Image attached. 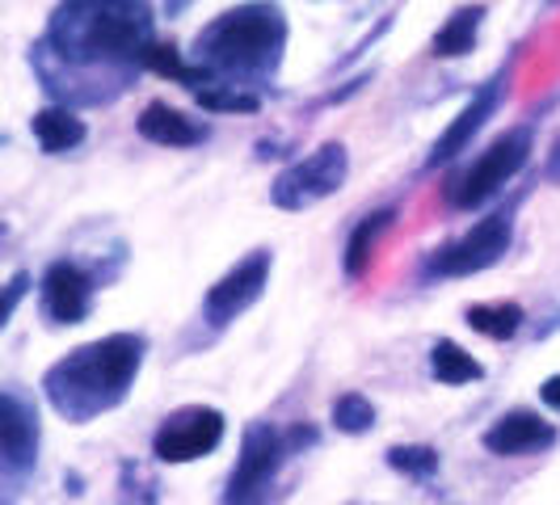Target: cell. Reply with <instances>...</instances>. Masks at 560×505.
<instances>
[{"mask_svg":"<svg viewBox=\"0 0 560 505\" xmlns=\"http://www.w3.org/2000/svg\"><path fill=\"white\" fill-rule=\"evenodd\" d=\"M152 0H63L47 34L30 47V63L56 102L89 106L84 84H110L122 93L152 47Z\"/></svg>","mask_w":560,"mask_h":505,"instance_id":"obj_1","label":"cell"},{"mask_svg":"<svg viewBox=\"0 0 560 505\" xmlns=\"http://www.w3.org/2000/svg\"><path fill=\"white\" fill-rule=\"evenodd\" d=\"M143 354H148L143 333H110L84 341L72 354H63L56 366H47V375H43L47 404L72 425L110 413L136 388Z\"/></svg>","mask_w":560,"mask_h":505,"instance_id":"obj_2","label":"cell"},{"mask_svg":"<svg viewBox=\"0 0 560 505\" xmlns=\"http://www.w3.org/2000/svg\"><path fill=\"white\" fill-rule=\"evenodd\" d=\"M287 51V13L275 0H245L224 9L195 34V63H202L215 81L236 89H257L275 81Z\"/></svg>","mask_w":560,"mask_h":505,"instance_id":"obj_3","label":"cell"},{"mask_svg":"<svg viewBox=\"0 0 560 505\" xmlns=\"http://www.w3.org/2000/svg\"><path fill=\"white\" fill-rule=\"evenodd\" d=\"M532 148H535V140H532V131H527V127H514V131L498 136V140L489 143L477 161H472V165L451 181L447 202L455 207V211L485 207V202L498 195L510 177H518V173H523V165L532 161Z\"/></svg>","mask_w":560,"mask_h":505,"instance_id":"obj_4","label":"cell"},{"mask_svg":"<svg viewBox=\"0 0 560 505\" xmlns=\"http://www.w3.org/2000/svg\"><path fill=\"white\" fill-rule=\"evenodd\" d=\"M350 181V152L346 143H320L304 161H291L270 181V202L279 211H308L316 202L334 198Z\"/></svg>","mask_w":560,"mask_h":505,"instance_id":"obj_5","label":"cell"},{"mask_svg":"<svg viewBox=\"0 0 560 505\" xmlns=\"http://www.w3.org/2000/svg\"><path fill=\"white\" fill-rule=\"evenodd\" d=\"M295 450L287 443V430H275L270 421H249L245 438H241V459L228 477L224 505H261L270 497V484L279 477V468Z\"/></svg>","mask_w":560,"mask_h":505,"instance_id":"obj_6","label":"cell"},{"mask_svg":"<svg viewBox=\"0 0 560 505\" xmlns=\"http://www.w3.org/2000/svg\"><path fill=\"white\" fill-rule=\"evenodd\" d=\"M510 240H514V215H510V211H493V215H485L480 224L468 227L464 236H455L443 249H434L430 270H434L439 279H468V274H480V270L498 266L505 252H510Z\"/></svg>","mask_w":560,"mask_h":505,"instance_id":"obj_7","label":"cell"},{"mask_svg":"<svg viewBox=\"0 0 560 505\" xmlns=\"http://www.w3.org/2000/svg\"><path fill=\"white\" fill-rule=\"evenodd\" d=\"M224 413L211 409V404H186V409H173L156 434H152V455L161 463H195L202 455L224 443Z\"/></svg>","mask_w":560,"mask_h":505,"instance_id":"obj_8","label":"cell"},{"mask_svg":"<svg viewBox=\"0 0 560 505\" xmlns=\"http://www.w3.org/2000/svg\"><path fill=\"white\" fill-rule=\"evenodd\" d=\"M34 463H38V413L18 388H4L0 392V472L9 484L4 505H13L18 484L34 472Z\"/></svg>","mask_w":560,"mask_h":505,"instance_id":"obj_9","label":"cell"},{"mask_svg":"<svg viewBox=\"0 0 560 505\" xmlns=\"http://www.w3.org/2000/svg\"><path fill=\"white\" fill-rule=\"evenodd\" d=\"M270 270H275L270 249H257V252H249V257H241L224 279L207 291V300H202V316H207L215 329H224V325H232L236 316H245V312L266 295Z\"/></svg>","mask_w":560,"mask_h":505,"instance_id":"obj_10","label":"cell"},{"mask_svg":"<svg viewBox=\"0 0 560 505\" xmlns=\"http://www.w3.org/2000/svg\"><path fill=\"white\" fill-rule=\"evenodd\" d=\"M505 89H510V84H505V72H498L493 81L480 84L477 93L468 97V106H464V110L455 114V118H451L447 131H443V136L434 140V148H430V156H425V168L447 165V161H455V156H459V152H464L468 143L477 140L480 127H485V122H489V118L498 114V106H502Z\"/></svg>","mask_w":560,"mask_h":505,"instance_id":"obj_11","label":"cell"},{"mask_svg":"<svg viewBox=\"0 0 560 505\" xmlns=\"http://www.w3.org/2000/svg\"><path fill=\"white\" fill-rule=\"evenodd\" d=\"M38 295H43V312H47L51 325H81L93 312V279L68 257L47 266Z\"/></svg>","mask_w":560,"mask_h":505,"instance_id":"obj_12","label":"cell"},{"mask_svg":"<svg viewBox=\"0 0 560 505\" xmlns=\"http://www.w3.org/2000/svg\"><path fill=\"white\" fill-rule=\"evenodd\" d=\"M485 450L505 455V459H518V455H535V450L557 447V425L544 421L532 409H510L502 418L485 430Z\"/></svg>","mask_w":560,"mask_h":505,"instance_id":"obj_13","label":"cell"},{"mask_svg":"<svg viewBox=\"0 0 560 505\" xmlns=\"http://www.w3.org/2000/svg\"><path fill=\"white\" fill-rule=\"evenodd\" d=\"M140 136L148 143H161V148H195V143L207 140V127L186 118L182 110H173L168 102H148L143 114L136 118Z\"/></svg>","mask_w":560,"mask_h":505,"instance_id":"obj_14","label":"cell"},{"mask_svg":"<svg viewBox=\"0 0 560 505\" xmlns=\"http://www.w3.org/2000/svg\"><path fill=\"white\" fill-rule=\"evenodd\" d=\"M30 131H34L38 148L51 152V156L81 148L84 136H89L84 118H77V110H68V106H47V110H38L30 118Z\"/></svg>","mask_w":560,"mask_h":505,"instance_id":"obj_15","label":"cell"},{"mask_svg":"<svg viewBox=\"0 0 560 505\" xmlns=\"http://www.w3.org/2000/svg\"><path fill=\"white\" fill-rule=\"evenodd\" d=\"M485 17H489V9L485 4H464V9H455L447 17V26L434 34V43H430V51L439 59H459L468 56L472 47H477L480 38V26H485Z\"/></svg>","mask_w":560,"mask_h":505,"instance_id":"obj_16","label":"cell"},{"mask_svg":"<svg viewBox=\"0 0 560 505\" xmlns=\"http://www.w3.org/2000/svg\"><path fill=\"white\" fill-rule=\"evenodd\" d=\"M396 211H375V215H366L359 220V227L350 232V240H346V257H341V266H346V279H363L366 270H371V257L380 249V236L393 227Z\"/></svg>","mask_w":560,"mask_h":505,"instance_id":"obj_17","label":"cell"},{"mask_svg":"<svg viewBox=\"0 0 560 505\" xmlns=\"http://www.w3.org/2000/svg\"><path fill=\"white\" fill-rule=\"evenodd\" d=\"M430 371H434V379L447 384V388L485 379V366H480L459 341H451V337H439V341H434V350H430Z\"/></svg>","mask_w":560,"mask_h":505,"instance_id":"obj_18","label":"cell"},{"mask_svg":"<svg viewBox=\"0 0 560 505\" xmlns=\"http://www.w3.org/2000/svg\"><path fill=\"white\" fill-rule=\"evenodd\" d=\"M464 320L480 337H489V341H510V337L523 329L527 312H523V304H514V300H493V304H472V308L464 312Z\"/></svg>","mask_w":560,"mask_h":505,"instance_id":"obj_19","label":"cell"},{"mask_svg":"<svg viewBox=\"0 0 560 505\" xmlns=\"http://www.w3.org/2000/svg\"><path fill=\"white\" fill-rule=\"evenodd\" d=\"M143 68H148V72H156V77H165V81L190 84V89H207V84H215V77H211L202 63H186L173 43H152V47H148V56H143Z\"/></svg>","mask_w":560,"mask_h":505,"instance_id":"obj_20","label":"cell"},{"mask_svg":"<svg viewBox=\"0 0 560 505\" xmlns=\"http://www.w3.org/2000/svg\"><path fill=\"white\" fill-rule=\"evenodd\" d=\"M195 102L202 110L215 114H257L261 110V97L253 89H236V84H207L195 89Z\"/></svg>","mask_w":560,"mask_h":505,"instance_id":"obj_21","label":"cell"},{"mask_svg":"<svg viewBox=\"0 0 560 505\" xmlns=\"http://www.w3.org/2000/svg\"><path fill=\"white\" fill-rule=\"evenodd\" d=\"M329 418H334L341 434H366L375 425V404L363 392H341L334 400V409H329Z\"/></svg>","mask_w":560,"mask_h":505,"instance_id":"obj_22","label":"cell"},{"mask_svg":"<svg viewBox=\"0 0 560 505\" xmlns=\"http://www.w3.org/2000/svg\"><path fill=\"white\" fill-rule=\"evenodd\" d=\"M156 497H161V484H156V477L143 468V463H122L118 468V502L122 505H156Z\"/></svg>","mask_w":560,"mask_h":505,"instance_id":"obj_23","label":"cell"},{"mask_svg":"<svg viewBox=\"0 0 560 505\" xmlns=\"http://www.w3.org/2000/svg\"><path fill=\"white\" fill-rule=\"evenodd\" d=\"M388 468H396V472H405V477H434L439 472V450L434 447H393L388 450Z\"/></svg>","mask_w":560,"mask_h":505,"instance_id":"obj_24","label":"cell"},{"mask_svg":"<svg viewBox=\"0 0 560 505\" xmlns=\"http://www.w3.org/2000/svg\"><path fill=\"white\" fill-rule=\"evenodd\" d=\"M26 286H30V274L26 270H18L13 279H9V286H4V320H13V312H18V304H22V295H26Z\"/></svg>","mask_w":560,"mask_h":505,"instance_id":"obj_25","label":"cell"},{"mask_svg":"<svg viewBox=\"0 0 560 505\" xmlns=\"http://www.w3.org/2000/svg\"><path fill=\"white\" fill-rule=\"evenodd\" d=\"M544 181L560 186V136L552 140V148H548V161H544Z\"/></svg>","mask_w":560,"mask_h":505,"instance_id":"obj_26","label":"cell"},{"mask_svg":"<svg viewBox=\"0 0 560 505\" xmlns=\"http://www.w3.org/2000/svg\"><path fill=\"white\" fill-rule=\"evenodd\" d=\"M539 400H544L548 409H557V413H560V375H548V379L539 384Z\"/></svg>","mask_w":560,"mask_h":505,"instance_id":"obj_27","label":"cell"},{"mask_svg":"<svg viewBox=\"0 0 560 505\" xmlns=\"http://www.w3.org/2000/svg\"><path fill=\"white\" fill-rule=\"evenodd\" d=\"M186 9H190V0H165V13H168V17H182Z\"/></svg>","mask_w":560,"mask_h":505,"instance_id":"obj_28","label":"cell"}]
</instances>
